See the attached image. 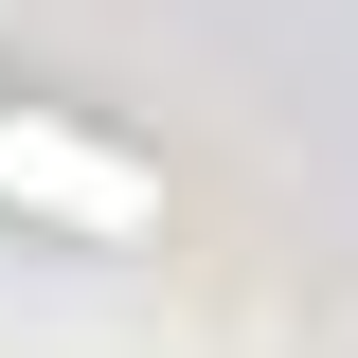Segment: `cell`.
<instances>
[{
	"label": "cell",
	"mask_w": 358,
	"mask_h": 358,
	"mask_svg": "<svg viewBox=\"0 0 358 358\" xmlns=\"http://www.w3.org/2000/svg\"><path fill=\"white\" fill-rule=\"evenodd\" d=\"M0 197H36V215H143V179L90 162V143H54V126H0Z\"/></svg>",
	"instance_id": "6da1fadb"
}]
</instances>
